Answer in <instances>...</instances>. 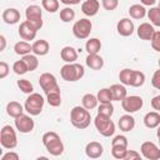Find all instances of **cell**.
<instances>
[{
    "label": "cell",
    "instance_id": "obj_52",
    "mask_svg": "<svg viewBox=\"0 0 160 160\" xmlns=\"http://www.w3.org/2000/svg\"><path fill=\"white\" fill-rule=\"evenodd\" d=\"M0 42H1L0 51H4V50H5V46H6V39H5L4 35H0Z\"/></svg>",
    "mask_w": 160,
    "mask_h": 160
},
{
    "label": "cell",
    "instance_id": "obj_22",
    "mask_svg": "<svg viewBox=\"0 0 160 160\" xmlns=\"http://www.w3.org/2000/svg\"><path fill=\"white\" fill-rule=\"evenodd\" d=\"M24 111H25V108L18 101H10L6 105V112L10 118L16 119V118L21 116L24 114Z\"/></svg>",
    "mask_w": 160,
    "mask_h": 160
},
{
    "label": "cell",
    "instance_id": "obj_45",
    "mask_svg": "<svg viewBox=\"0 0 160 160\" xmlns=\"http://www.w3.org/2000/svg\"><path fill=\"white\" fill-rule=\"evenodd\" d=\"M151 85H152L155 89L160 90V68H159V70H156V71L152 74V78H151Z\"/></svg>",
    "mask_w": 160,
    "mask_h": 160
},
{
    "label": "cell",
    "instance_id": "obj_38",
    "mask_svg": "<svg viewBox=\"0 0 160 160\" xmlns=\"http://www.w3.org/2000/svg\"><path fill=\"white\" fill-rule=\"evenodd\" d=\"M16 85H18V88L24 94H31V92H34V86H32V84L28 79H20V80H18L16 81Z\"/></svg>",
    "mask_w": 160,
    "mask_h": 160
},
{
    "label": "cell",
    "instance_id": "obj_18",
    "mask_svg": "<svg viewBox=\"0 0 160 160\" xmlns=\"http://www.w3.org/2000/svg\"><path fill=\"white\" fill-rule=\"evenodd\" d=\"M138 36L141 39V40H151L154 32H155V29H154V25L150 24V22H142L138 26Z\"/></svg>",
    "mask_w": 160,
    "mask_h": 160
},
{
    "label": "cell",
    "instance_id": "obj_41",
    "mask_svg": "<svg viewBox=\"0 0 160 160\" xmlns=\"http://www.w3.org/2000/svg\"><path fill=\"white\" fill-rule=\"evenodd\" d=\"M131 76H132V70H131V69H122V70L119 72V80H120V82L124 84V85H129V86H130Z\"/></svg>",
    "mask_w": 160,
    "mask_h": 160
},
{
    "label": "cell",
    "instance_id": "obj_57",
    "mask_svg": "<svg viewBox=\"0 0 160 160\" xmlns=\"http://www.w3.org/2000/svg\"><path fill=\"white\" fill-rule=\"evenodd\" d=\"M32 1H34V0H32Z\"/></svg>",
    "mask_w": 160,
    "mask_h": 160
},
{
    "label": "cell",
    "instance_id": "obj_7",
    "mask_svg": "<svg viewBox=\"0 0 160 160\" xmlns=\"http://www.w3.org/2000/svg\"><path fill=\"white\" fill-rule=\"evenodd\" d=\"M91 29H92L91 21L89 19L84 18V19H80V20L75 21V24L72 25V34L76 39L85 40L90 36Z\"/></svg>",
    "mask_w": 160,
    "mask_h": 160
},
{
    "label": "cell",
    "instance_id": "obj_44",
    "mask_svg": "<svg viewBox=\"0 0 160 160\" xmlns=\"http://www.w3.org/2000/svg\"><path fill=\"white\" fill-rule=\"evenodd\" d=\"M111 145H120V146H126L128 148V138L125 135H116L112 139Z\"/></svg>",
    "mask_w": 160,
    "mask_h": 160
},
{
    "label": "cell",
    "instance_id": "obj_19",
    "mask_svg": "<svg viewBox=\"0 0 160 160\" xmlns=\"http://www.w3.org/2000/svg\"><path fill=\"white\" fill-rule=\"evenodd\" d=\"M144 125L148 129H156L160 125V112L159 111H149L144 116Z\"/></svg>",
    "mask_w": 160,
    "mask_h": 160
},
{
    "label": "cell",
    "instance_id": "obj_47",
    "mask_svg": "<svg viewBox=\"0 0 160 160\" xmlns=\"http://www.w3.org/2000/svg\"><path fill=\"white\" fill-rule=\"evenodd\" d=\"M140 158H141L140 156V152H138L135 150H128L124 160H139Z\"/></svg>",
    "mask_w": 160,
    "mask_h": 160
},
{
    "label": "cell",
    "instance_id": "obj_51",
    "mask_svg": "<svg viewBox=\"0 0 160 160\" xmlns=\"http://www.w3.org/2000/svg\"><path fill=\"white\" fill-rule=\"evenodd\" d=\"M158 0H140V2L144 5V6H152Z\"/></svg>",
    "mask_w": 160,
    "mask_h": 160
},
{
    "label": "cell",
    "instance_id": "obj_17",
    "mask_svg": "<svg viewBox=\"0 0 160 160\" xmlns=\"http://www.w3.org/2000/svg\"><path fill=\"white\" fill-rule=\"evenodd\" d=\"M1 18H2L5 24L14 25V24H18L20 21V12L15 8H8V9H5L2 11Z\"/></svg>",
    "mask_w": 160,
    "mask_h": 160
},
{
    "label": "cell",
    "instance_id": "obj_27",
    "mask_svg": "<svg viewBox=\"0 0 160 160\" xmlns=\"http://www.w3.org/2000/svg\"><path fill=\"white\" fill-rule=\"evenodd\" d=\"M14 51H15V54L24 56V55L32 52V45H30V42H28L25 40H21L14 45Z\"/></svg>",
    "mask_w": 160,
    "mask_h": 160
},
{
    "label": "cell",
    "instance_id": "obj_11",
    "mask_svg": "<svg viewBox=\"0 0 160 160\" xmlns=\"http://www.w3.org/2000/svg\"><path fill=\"white\" fill-rule=\"evenodd\" d=\"M39 85L42 89V91L45 92V95L49 94L50 91L60 88L59 84H58L56 78L52 74H50V72H44V74L40 75V78H39Z\"/></svg>",
    "mask_w": 160,
    "mask_h": 160
},
{
    "label": "cell",
    "instance_id": "obj_9",
    "mask_svg": "<svg viewBox=\"0 0 160 160\" xmlns=\"http://www.w3.org/2000/svg\"><path fill=\"white\" fill-rule=\"evenodd\" d=\"M144 105V100L141 96H138V95H130V96H126L125 99L121 100V106H122V110L126 111L128 114H132V112H136L139 111Z\"/></svg>",
    "mask_w": 160,
    "mask_h": 160
},
{
    "label": "cell",
    "instance_id": "obj_12",
    "mask_svg": "<svg viewBox=\"0 0 160 160\" xmlns=\"http://www.w3.org/2000/svg\"><path fill=\"white\" fill-rule=\"evenodd\" d=\"M14 122H15L16 130L19 132H21V134H29V132H31L34 130V126H35L34 120L31 119V115L30 114L29 115L22 114L21 116L16 118Z\"/></svg>",
    "mask_w": 160,
    "mask_h": 160
},
{
    "label": "cell",
    "instance_id": "obj_36",
    "mask_svg": "<svg viewBox=\"0 0 160 160\" xmlns=\"http://www.w3.org/2000/svg\"><path fill=\"white\" fill-rule=\"evenodd\" d=\"M41 6L48 12H56L59 10V0H41Z\"/></svg>",
    "mask_w": 160,
    "mask_h": 160
},
{
    "label": "cell",
    "instance_id": "obj_15",
    "mask_svg": "<svg viewBox=\"0 0 160 160\" xmlns=\"http://www.w3.org/2000/svg\"><path fill=\"white\" fill-rule=\"evenodd\" d=\"M104 152V148L98 141H90L85 146V154L90 159H99Z\"/></svg>",
    "mask_w": 160,
    "mask_h": 160
},
{
    "label": "cell",
    "instance_id": "obj_43",
    "mask_svg": "<svg viewBox=\"0 0 160 160\" xmlns=\"http://www.w3.org/2000/svg\"><path fill=\"white\" fill-rule=\"evenodd\" d=\"M101 5L105 10L108 11H112L118 8L119 5V0H101Z\"/></svg>",
    "mask_w": 160,
    "mask_h": 160
},
{
    "label": "cell",
    "instance_id": "obj_4",
    "mask_svg": "<svg viewBox=\"0 0 160 160\" xmlns=\"http://www.w3.org/2000/svg\"><path fill=\"white\" fill-rule=\"evenodd\" d=\"M94 125H95L96 130L99 131V134L105 138L112 136L115 132V124L110 116L98 114L94 119Z\"/></svg>",
    "mask_w": 160,
    "mask_h": 160
},
{
    "label": "cell",
    "instance_id": "obj_25",
    "mask_svg": "<svg viewBox=\"0 0 160 160\" xmlns=\"http://www.w3.org/2000/svg\"><path fill=\"white\" fill-rule=\"evenodd\" d=\"M111 94H112V100L114 101H121L122 99H125L126 95V88L124 84H114L110 86Z\"/></svg>",
    "mask_w": 160,
    "mask_h": 160
},
{
    "label": "cell",
    "instance_id": "obj_5",
    "mask_svg": "<svg viewBox=\"0 0 160 160\" xmlns=\"http://www.w3.org/2000/svg\"><path fill=\"white\" fill-rule=\"evenodd\" d=\"M24 108H25V111L31 116L40 115L44 108V98L38 92H31L26 98Z\"/></svg>",
    "mask_w": 160,
    "mask_h": 160
},
{
    "label": "cell",
    "instance_id": "obj_29",
    "mask_svg": "<svg viewBox=\"0 0 160 160\" xmlns=\"http://www.w3.org/2000/svg\"><path fill=\"white\" fill-rule=\"evenodd\" d=\"M85 50L88 54H98L101 50V41L98 38H91L85 42Z\"/></svg>",
    "mask_w": 160,
    "mask_h": 160
},
{
    "label": "cell",
    "instance_id": "obj_1",
    "mask_svg": "<svg viewBox=\"0 0 160 160\" xmlns=\"http://www.w3.org/2000/svg\"><path fill=\"white\" fill-rule=\"evenodd\" d=\"M70 122L74 128H76L79 130L86 129L91 122L90 111L88 109H85L84 106H80V105L74 106L70 111Z\"/></svg>",
    "mask_w": 160,
    "mask_h": 160
},
{
    "label": "cell",
    "instance_id": "obj_21",
    "mask_svg": "<svg viewBox=\"0 0 160 160\" xmlns=\"http://www.w3.org/2000/svg\"><path fill=\"white\" fill-rule=\"evenodd\" d=\"M118 125H119L120 130L124 131V132L131 131L135 128V119L130 114H125V115L120 116V119L118 121Z\"/></svg>",
    "mask_w": 160,
    "mask_h": 160
},
{
    "label": "cell",
    "instance_id": "obj_50",
    "mask_svg": "<svg viewBox=\"0 0 160 160\" xmlns=\"http://www.w3.org/2000/svg\"><path fill=\"white\" fill-rule=\"evenodd\" d=\"M80 1H81V0H60V2H62V4L66 5V6L78 5V4H80Z\"/></svg>",
    "mask_w": 160,
    "mask_h": 160
},
{
    "label": "cell",
    "instance_id": "obj_56",
    "mask_svg": "<svg viewBox=\"0 0 160 160\" xmlns=\"http://www.w3.org/2000/svg\"><path fill=\"white\" fill-rule=\"evenodd\" d=\"M159 8H160V0H159Z\"/></svg>",
    "mask_w": 160,
    "mask_h": 160
},
{
    "label": "cell",
    "instance_id": "obj_6",
    "mask_svg": "<svg viewBox=\"0 0 160 160\" xmlns=\"http://www.w3.org/2000/svg\"><path fill=\"white\" fill-rule=\"evenodd\" d=\"M0 144L6 150H12L16 148L18 138H16V132L11 125L2 126V129L0 131Z\"/></svg>",
    "mask_w": 160,
    "mask_h": 160
},
{
    "label": "cell",
    "instance_id": "obj_39",
    "mask_svg": "<svg viewBox=\"0 0 160 160\" xmlns=\"http://www.w3.org/2000/svg\"><path fill=\"white\" fill-rule=\"evenodd\" d=\"M98 114H101V115H106V116H110L114 114V106L111 102H100V105L98 106Z\"/></svg>",
    "mask_w": 160,
    "mask_h": 160
},
{
    "label": "cell",
    "instance_id": "obj_20",
    "mask_svg": "<svg viewBox=\"0 0 160 160\" xmlns=\"http://www.w3.org/2000/svg\"><path fill=\"white\" fill-rule=\"evenodd\" d=\"M85 62L86 66L90 68L91 70H100L104 66V59L99 54H88Z\"/></svg>",
    "mask_w": 160,
    "mask_h": 160
},
{
    "label": "cell",
    "instance_id": "obj_46",
    "mask_svg": "<svg viewBox=\"0 0 160 160\" xmlns=\"http://www.w3.org/2000/svg\"><path fill=\"white\" fill-rule=\"evenodd\" d=\"M9 65L5 62V61H0V79H5L9 74Z\"/></svg>",
    "mask_w": 160,
    "mask_h": 160
},
{
    "label": "cell",
    "instance_id": "obj_2",
    "mask_svg": "<svg viewBox=\"0 0 160 160\" xmlns=\"http://www.w3.org/2000/svg\"><path fill=\"white\" fill-rule=\"evenodd\" d=\"M42 145L45 146L46 151L52 156H60L64 152V142L61 141L60 136L55 131H48L41 138Z\"/></svg>",
    "mask_w": 160,
    "mask_h": 160
},
{
    "label": "cell",
    "instance_id": "obj_37",
    "mask_svg": "<svg viewBox=\"0 0 160 160\" xmlns=\"http://www.w3.org/2000/svg\"><path fill=\"white\" fill-rule=\"evenodd\" d=\"M128 152V148L126 146H120V145H111V155L115 159L119 160H124L125 155Z\"/></svg>",
    "mask_w": 160,
    "mask_h": 160
},
{
    "label": "cell",
    "instance_id": "obj_42",
    "mask_svg": "<svg viewBox=\"0 0 160 160\" xmlns=\"http://www.w3.org/2000/svg\"><path fill=\"white\" fill-rule=\"evenodd\" d=\"M150 42H151V48H152L155 51L160 52V30H158V31L155 30V32H154V35H152Z\"/></svg>",
    "mask_w": 160,
    "mask_h": 160
},
{
    "label": "cell",
    "instance_id": "obj_31",
    "mask_svg": "<svg viewBox=\"0 0 160 160\" xmlns=\"http://www.w3.org/2000/svg\"><path fill=\"white\" fill-rule=\"evenodd\" d=\"M148 19L150 20V22L154 25V26H159L160 28V8L159 6H151L148 12Z\"/></svg>",
    "mask_w": 160,
    "mask_h": 160
},
{
    "label": "cell",
    "instance_id": "obj_26",
    "mask_svg": "<svg viewBox=\"0 0 160 160\" xmlns=\"http://www.w3.org/2000/svg\"><path fill=\"white\" fill-rule=\"evenodd\" d=\"M146 9H145V6L141 4H134V5H131L130 8H129V15H130V18H132V19H136V20H140V19H144L145 16H146Z\"/></svg>",
    "mask_w": 160,
    "mask_h": 160
},
{
    "label": "cell",
    "instance_id": "obj_48",
    "mask_svg": "<svg viewBox=\"0 0 160 160\" xmlns=\"http://www.w3.org/2000/svg\"><path fill=\"white\" fill-rule=\"evenodd\" d=\"M19 159H20V156L15 151H9L1 156V160H19Z\"/></svg>",
    "mask_w": 160,
    "mask_h": 160
},
{
    "label": "cell",
    "instance_id": "obj_54",
    "mask_svg": "<svg viewBox=\"0 0 160 160\" xmlns=\"http://www.w3.org/2000/svg\"><path fill=\"white\" fill-rule=\"evenodd\" d=\"M158 64H159V68H160V59H159V61H158Z\"/></svg>",
    "mask_w": 160,
    "mask_h": 160
},
{
    "label": "cell",
    "instance_id": "obj_34",
    "mask_svg": "<svg viewBox=\"0 0 160 160\" xmlns=\"http://www.w3.org/2000/svg\"><path fill=\"white\" fill-rule=\"evenodd\" d=\"M96 98L99 100V102H111L114 101L112 100V94H111V90L110 88H104V89H100L96 94Z\"/></svg>",
    "mask_w": 160,
    "mask_h": 160
},
{
    "label": "cell",
    "instance_id": "obj_3",
    "mask_svg": "<svg viewBox=\"0 0 160 160\" xmlns=\"http://www.w3.org/2000/svg\"><path fill=\"white\" fill-rule=\"evenodd\" d=\"M60 75H61L62 80L74 82V81L80 80L85 75V69H84V66L81 64H78V62H66L65 65L61 66Z\"/></svg>",
    "mask_w": 160,
    "mask_h": 160
},
{
    "label": "cell",
    "instance_id": "obj_8",
    "mask_svg": "<svg viewBox=\"0 0 160 160\" xmlns=\"http://www.w3.org/2000/svg\"><path fill=\"white\" fill-rule=\"evenodd\" d=\"M25 16L26 20L32 24L38 30L42 28V10L39 5H29L25 10Z\"/></svg>",
    "mask_w": 160,
    "mask_h": 160
},
{
    "label": "cell",
    "instance_id": "obj_33",
    "mask_svg": "<svg viewBox=\"0 0 160 160\" xmlns=\"http://www.w3.org/2000/svg\"><path fill=\"white\" fill-rule=\"evenodd\" d=\"M21 59L25 61V64H26L29 71H34V70L38 69V66H39L38 55H35V54H28V55H24Z\"/></svg>",
    "mask_w": 160,
    "mask_h": 160
},
{
    "label": "cell",
    "instance_id": "obj_10",
    "mask_svg": "<svg viewBox=\"0 0 160 160\" xmlns=\"http://www.w3.org/2000/svg\"><path fill=\"white\" fill-rule=\"evenodd\" d=\"M140 152L148 160H159L160 159V148L152 141H144L140 146Z\"/></svg>",
    "mask_w": 160,
    "mask_h": 160
},
{
    "label": "cell",
    "instance_id": "obj_28",
    "mask_svg": "<svg viewBox=\"0 0 160 160\" xmlns=\"http://www.w3.org/2000/svg\"><path fill=\"white\" fill-rule=\"evenodd\" d=\"M46 101H48V104L50 106H54V108L60 106L61 105V91H60V88L50 91L49 94H46Z\"/></svg>",
    "mask_w": 160,
    "mask_h": 160
},
{
    "label": "cell",
    "instance_id": "obj_23",
    "mask_svg": "<svg viewBox=\"0 0 160 160\" xmlns=\"http://www.w3.org/2000/svg\"><path fill=\"white\" fill-rule=\"evenodd\" d=\"M49 50H50V45L44 39L36 40L32 44V54H35L38 56H45L49 52Z\"/></svg>",
    "mask_w": 160,
    "mask_h": 160
},
{
    "label": "cell",
    "instance_id": "obj_30",
    "mask_svg": "<svg viewBox=\"0 0 160 160\" xmlns=\"http://www.w3.org/2000/svg\"><path fill=\"white\" fill-rule=\"evenodd\" d=\"M81 104H82V106H84L85 109H88V110H92V109H95V108L98 106L99 100H98L96 95L89 92V94H85V95L82 96V99H81Z\"/></svg>",
    "mask_w": 160,
    "mask_h": 160
},
{
    "label": "cell",
    "instance_id": "obj_55",
    "mask_svg": "<svg viewBox=\"0 0 160 160\" xmlns=\"http://www.w3.org/2000/svg\"><path fill=\"white\" fill-rule=\"evenodd\" d=\"M159 139V146H160V138H158Z\"/></svg>",
    "mask_w": 160,
    "mask_h": 160
},
{
    "label": "cell",
    "instance_id": "obj_14",
    "mask_svg": "<svg viewBox=\"0 0 160 160\" xmlns=\"http://www.w3.org/2000/svg\"><path fill=\"white\" fill-rule=\"evenodd\" d=\"M116 30H118L119 35H121V36H131L135 31V26H134L132 20H130L129 18H124L118 21Z\"/></svg>",
    "mask_w": 160,
    "mask_h": 160
},
{
    "label": "cell",
    "instance_id": "obj_40",
    "mask_svg": "<svg viewBox=\"0 0 160 160\" xmlns=\"http://www.w3.org/2000/svg\"><path fill=\"white\" fill-rule=\"evenodd\" d=\"M12 70H14V72L16 75H24V74H26L29 71V69H28V66H26V64H25V61L22 59L18 60V61H15L12 64Z\"/></svg>",
    "mask_w": 160,
    "mask_h": 160
},
{
    "label": "cell",
    "instance_id": "obj_13",
    "mask_svg": "<svg viewBox=\"0 0 160 160\" xmlns=\"http://www.w3.org/2000/svg\"><path fill=\"white\" fill-rule=\"evenodd\" d=\"M18 31H19V35H20V38H21L22 40H25V41H31V40L35 39L36 32H38V29H36L32 24H30L28 20H25V21L20 22Z\"/></svg>",
    "mask_w": 160,
    "mask_h": 160
},
{
    "label": "cell",
    "instance_id": "obj_32",
    "mask_svg": "<svg viewBox=\"0 0 160 160\" xmlns=\"http://www.w3.org/2000/svg\"><path fill=\"white\" fill-rule=\"evenodd\" d=\"M145 82V74L139 70H132V76L130 81V86L132 88H140Z\"/></svg>",
    "mask_w": 160,
    "mask_h": 160
},
{
    "label": "cell",
    "instance_id": "obj_35",
    "mask_svg": "<svg viewBox=\"0 0 160 160\" xmlns=\"http://www.w3.org/2000/svg\"><path fill=\"white\" fill-rule=\"evenodd\" d=\"M74 19H75V11L70 6H66L60 10V20L62 22H70Z\"/></svg>",
    "mask_w": 160,
    "mask_h": 160
},
{
    "label": "cell",
    "instance_id": "obj_49",
    "mask_svg": "<svg viewBox=\"0 0 160 160\" xmlns=\"http://www.w3.org/2000/svg\"><path fill=\"white\" fill-rule=\"evenodd\" d=\"M151 108L156 111H160V95H156L151 99Z\"/></svg>",
    "mask_w": 160,
    "mask_h": 160
},
{
    "label": "cell",
    "instance_id": "obj_53",
    "mask_svg": "<svg viewBox=\"0 0 160 160\" xmlns=\"http://www.w3.org/2000/svg\"><path fill=\"white\" fill-rule=\"evenodd\" d=\"M156 129H158V130H156V136H158V138H160V125H159Z\"/></svg>",
    "mask_w": 160,
    "mask_h": 160
},
{
    "label": "cell",
    "instance_id": "obj_24",
    "mask_svg": "<svg viewBox=\"0 0 160 160\" xmlns=\"http://www.w3.org/2000/svg\"><path fill=\"white\" fill-rule=\"evenodd\" d=\"M60 56L65 62H75L78 60V51L72 46H64L60 51Z\"/></svg>",
    "mask_w": 160,
    "mask_h": 160
},
{
    "label": "cell",
    "instance_id": "obj_16",
    "mask_svg": "<svg viewBox=\"0 0 160 160\" xmlns=\"http://www.w3.org/2000/svg\"><path fill=\"white\" fill-rule=\"evenodd\" d=\"M99 9H100L99 0H85L81 4V11H82V14L86 15V16H89V18L95 16L99 12Z\"/></svg>",
    "mask_w": 160,
    "mask_h": 160
}]
</instances>
